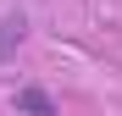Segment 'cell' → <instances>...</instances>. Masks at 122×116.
Masks as SVG:
<instances>
[{"instance_id":"cell-1","label":"cell","mask_w":122,"mask_h":116,"mask_svg":"<svg viewBox=\"0 0 122 116\" xmlns=\"http://www.w3.org/2000/svg\"><path fill=\"white\" fill-rule=\"evenodd\" d=\"M22 39H28V17L22 11H6L0 17V61H11V55L22 50Z\"/></svg>"},{"instance_id":"cell-2","label":"cell","mask_w":122,"mask_h":116,"mask_svg":"<svg viewBox=\"0 0 122 116\" xmlns=\"http://www.w3.org/2000/svg\"><path fill=\"white\" fill-rule=\"evenodd\" d=\"M17 111H22V116H61V105L50 100V88H39V83L17 88Z\"/></svg>"}]
</instances>
